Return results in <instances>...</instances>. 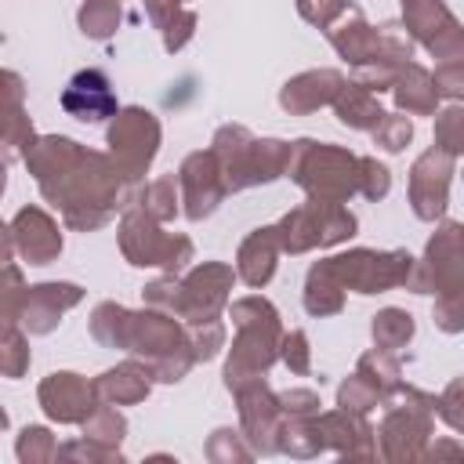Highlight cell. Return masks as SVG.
I'll use <instances>...</instances> for the list:
<instances>
[{"instance_id": "13", "label": "cell", "mask_w": 464, "mask_h": 464, "mask_svg": "<svg viewBox=\"0 0 464 464\" xmlns=\"http://www.w3.org/2000/svg\"><path fill=\"white\" fill-rule=\"evenodd\" d=\"M402 29L413 44H420L435 62H446L464 51V25L446 7V0H399Z\"/></svg>"}, {"instance_id": "35", "label": "cell", "mask_w": 464, "mask_h": 464, "mask_svg": "<svg viewBox=\"0 0 464 464\" xmlns=\"http://www.w3.org/2000/svg\"><path fill=\"white\" fill-rule=\"evenodd\" d=\"M120 0H83V7L76 11V25L87 40H109L120 29Z\"/></svg>"}, {"instance_id": "54", "label": "cell", "mask_w": 464, "mask_h": 464, "mask_svg": "<svg viewBox=\"0 0 464 464\" xmlns=\"http://www.w3.org/2000/svg\"><path fill=\"white\" fill-rule=\"evenodd\" d=\"M420 460H435V464L439 460H464V446L457 439H435V442L424 446Z\"/></svg>"}, {"instance_id": "16", "label": "cell", "mask_w": 464, "mask_h": 464, "mask_svg": "<svg viewBox=\"0 0 464 464\" xmlns=\"http://www.w3.org/2000/svg\"><path fill=\"white\" fill-rule=\"evenodd\" d=\"M178 185H181V214L188 221L210 218L221 207V199L228 196V185H225V174H221L214 149L188 152L178 167Z\"/></svg>"}, {"instance_id": "6", "label": "cell", "mask_w": 464, "mask_h": 464, "mask_svg": "<svg viewBox=\"0 0 464 464\" xmlns=\"http://www.w3.org/2000/svg\"><path fill=\"white\" fill-rule=\"evenodd\" d=\"M435 402L439 395L420 392L413 384H399V392L384 402V417L377 424V457L388 464L420 460L435 431Z\"/></svg>"}, {"instance_id": "29", "label": "cell", "mask_w": 464, "mask_h": 464, "mask_svg": "<svg viewBox=\"0 0 464 464\" xmlns=\"http://www.w3.org/2000/svg\"><path fill=\"white\" fill-rule=\"evenodd\" d=\"M334 116L348 130H373L384 120V109L370 87H362L359 80H344V87L334 98Z\"/></svg>"}, {"instance_id": "41", "label": "cell", "mask_w": 464, "mask_h": 464, "mask_svg": "<svg viewBox=\"0 0 464 464\" xmlns=\"http://www.w3.org/2000/svg\"><path fill=\"white\" fill-rule=\"evenodd\" d=\"M29 359H33V352H29L25 330L22 326H4V337H0V370H4V377L18 381L29 370Z\"/></svg>"}, {"instance_id": "24", "label": "cell", "mask_w": 464, "mask_h": 464, "mask_svg": "<svg viewBox=\"0 0 464 464\" xmlns=\"http://www.w3.org/2000/svg\"><path fill=\"white\" fill-rule=\"evenodd\" d=\"M156 384V373L145 359L130 355L123 362H116L112 370L98 373L94 377V388H98V399L102 402H112V406H134V402H145L149 392Z\"/></svg>"}, {"instance_id": "9", "label": "cell", "mask_w": 464, "mask_h": 464, "mask_svg": "<svg viewBox=\"0 0 464 464\" xmlns=\"http://www.w3.org/2000/svg\"><path fill=\"white\" fill-rule=\"evenodd\" d=\"M359 221L344 203L308 196L301 207L286 210L276 221V239L283 254H308L315 246H337L355 236Z\"/></svg>"}, {"instance_id": "43", "label": "cell", "mask_w": 464, "mask_h": 464, "mask_svg": "<svg viewBox=\"0 0 464 464\" xmlns=\"http://www.w3.org/2000/svg\"><path fill=\"white\" fill-rule=\"evenodd\" d=\"M188 330V344L196 352L199 362L218 359V352L225 348V323L221 319H203V323H185Z\"/></svg>"}, {"instance_id": "38", "label": "cell", "mask_w": 464, "mask_h": 464, "mask_svg": "<svg viewBox=\"0 0 464 464\" xmlns=\"http://www.w3.org/2000/svg\"><path fill=\"white\" fill-rule=\"evenodd\" d=\"M80 428H83L87 439H98V442H105V446H120L123 435H127V417H123L112 402H98L94 413H91Z\"/></svg>"}, {"instance_id": "26", "label": "cell", "mask_w": 464, "mask_h": 464, "mask_svg": "<svg viewBox=\"0 0 464 464\" xmlns=\"http://www.w3.org/2000/svg\"><path fill=\"white\" fill-rule=\"evenodd\" d=\"M22 76L18 72H4V160L14 163L18 156L29 152V145L36 141V130H33V120L25 116L22 109Z\"/></svg>"}, {"instance_id": "46", "label": "cell", "mask_w": 464, "mask_h": 464, "mask_svg": "<svg viewBox=\"0 0 464 464\" xmlns=\"http://www.w3.org/2000/svg\"><path fill=\"white\" fill-rule=\"evenodd\" d=\"M22 294H25V279H22V268L14 261L4 265V286H0V319L4 326H18V304H22Z\"/></svg>"}, {"instance_id": "19", "label": "cell", "mask_w": 464, "mask_h": 464, "mask_svg": "<svg viewBox=\"0 0 464 464\" xmlns=\"http://www.w3.org/2000/svg\"><path fill=\"white\" fill-rule=\"evenodd\" d=\"M7 232H11L14 250L22 254L25 265H51V261H58V254H62V228H58V221H54L44 207H36V203L22 207V210L11 218Z\"/></svg>"}, {"instance_id": "36", "label": "cell", "mask_w": 464, "mask_h": 464, "mask_svg": "<svg viewBox=\"0 0 464 464\" xmlns=\"http://www.w3.org/2000/svg\"><path fill=\"white\" fill-rule=\"evenodd\" d=\"M254 446L246 442L243 428H218L210 439H207V460L210 464H246L254 460Z\"/></svg>"}, {"instance_id": "4", "label": "cell", "mask_w": 464, "mask_h": 464, "mask_svg": "<svg viewBox=\"0 0 464 464\" xmlns=\"http://www.w3.org/2000/svg\"><path fill=\"white\" fill-rule=\"evenodd\" d=\"M236 268L225 261H199L185 276L163 272L160 279L141 286V301L149 308H163L178 315L181 323H203V319H221V312L232 304V286H236Z\"/></svg>"}, {"instance_id": "39", "label": "cell", "mask_w": 464, "mask_h": 464, "mask_svg": "<svg viewBox=\"0 0 464 464\" xmlns=\"http://www.w3.org/2000/svg\"><path fill=\"white\" fill-rule=\"evenodd\" d=\"M435 149L450 152L453 160L464 156V102H453L435 112Z\"/></svg>"}, {"instance_id": "30", "label": "cell", "mask_w": 464, "mask_h": 464, "mask_svg": "<svg viewBox=\"0 0 464 464\" xmlns=\"http://www.w3.org/2000/svg\"><path fill=\"white\" fill-rule=\"evenodd\" d=\"M134 207H141L149 218L156 221H174L178 210H181V185H178V174H163V178H152L145 181L134 196H130Z\"/></svg>"}, {"instance_id": "7", "label": "cell", "mask_w": 464, "mask_h": 464, "mask_svg": "<svg viewBox=\"0 0 464 464\" xmlns=\"http://www.w3.org/2000/svg\"><path fill=\"white\" fill-rule=\"evenodd\" d=\"M286 178L294 185H301L308 196L348 203L359 192V156L352 149H341L330 141L297 138Z\"/></svg>"}, {"instance_id": "44", "label": "cell", "mask_w": 464, "mask_h": 464, "mask_svg": "<svg viewBox=\"0 0 464 464\" xmlns=\"http://www.w3.org/2000/svg\"><path fill=\"white\" fill-rule=\"evenodd\" d=\"M337 406L355 410V413H370V410L384 406V399H381V392L370 381H362L359 373H352V377H344L337 384Z\"/></svg>"}, {"instance_id": "21", "label": "cell", "mask_w": 464, "mask_h": 464, "mask_svg": "<svg viewBox=\"0 0 464 464\" xmlns=\"http://www.w3.org/2000/svg\"><path fill=\"white\" fill-rule=\"evenodd\" d=\"M62 109L80 123H102L120 112L112 83L102 69H80L62 91Z\"/></svg>"}, {"instance_id": "12", "label": "cell", "mask_w": 464, "mask_h": 464, "mask_svg": "<svg viewBox=\"0 0 464 464\" xmlns=\"http://www.w3.org/2000/svg\"><path fill=\"white\" fill-rule=\"evenodd\" d=\"M460 286H464V221H439L424 254L417 257L410 290L439 297Z\"/></svg>"}, {"instance_id": "23", "label": "cell", "mask_w": 464, "mask_h": 464, "mask_svg": "<svg viewBox=\"0 0 464 464\" xmlns=\"http://www.w3.org/2000/svg\"><path fill=\"white\" fill-rule=\"evenodd\" d=\"M326 40L337 51V58H344L352 69L362 62H373L381 51V29L370 25L362 7H355V4H348L344 14L326 29Z\"/></svg>"}, {"instance_id": "17", "label": "cell", "mask_w": 464, "mask_h": 464, "mask_svg": "<svg viewBox=\"0 0 464 464\" xmlns=\"http://www.w3.org/2000/svg\"><path fill=\"white\" fill-rule=\"evenodd\" d=\"M36 402L47 413V420H54V424H83L102 399H98L94 381H87L72 370H54L40 381Z\"/></svg>"}, {"instance_id": "15", "label": "cell", "mask_w": 464, "mask_h": 464, "mask_svg": "<svg viewBox=\"0 0 464 464\" xmlns=\"http://www.w3.org/2000/svg\"><path fill=\"white\" fill-rule=\"evenodd\" d=\"M232 395H236V402H239V428H243L246 442L254 446V453H257V457L279 453V435H283L286 413H283L279 392L268 388V377L250 381V384L236 388Z\"/></svg>"}, {"instance_id": "51", "label": "cell", "mask_w": 464, "mask_h": 464, "mask_svg": "<svg viewBox=\"0 0 464 464\" xmlns=\"http://www.w3.org/2000/svg\"><path fill=\"white\" fill-rule=\"evenodd\" d=\"M435 413H439L453 431H464V373H460V377H453V381L439 392Z\"/></svg>"}, {"instance_id": "49", "label": "cell", "mask_w": 464, "mask_h": 464, "mask_svg": "<svg viewBox=\"0 0 464 464\" xmlns=\"http://www.w3.org/2000/svg\"><path fill=\"white\" fill-rule=\"evenodd\" d=\"M359 192L366 199H384L392 192V170L384 163H377L373 156H359Z\"/></svg>"}, {"instance_id": "8", "label": "cell", "mask_w": 464, "mask_h": 464, "mask_svg": "<svg viewBox=\"0 0 464 464\" xmlns=\"http://www.w3.org/2000/svg\"><path fill=\"white\" fill-rule=\"evenodd\" d=\"M116 239H120V254L127 257V265L134 268H163L170 276H178L181 268H188L196 246L185 232H163V221L149 218L141 207L127 203L116 225Z\"/></svg>"}, {"instance_id": "45", "label": "cell", "mask_w": 464, "mask_h": 464, "mask_svg": "<svg viewBox=\"0 0 464 464\" xmlns=\"http://www.w3.org/2000/svg\"><path fill=\"white\" fill-rule=\"evenodd\" d=\"M279 359H283V366H286L290 373L308 377V373H312V344H308V334H304V330H286V334H283Z\"/></svg>"}, {"instance_id": "48", "label": "cell", "mask_w": 464, "mask_h": 464, "mask_svg": "<svg viewBox=\"0 0 464 464\" xmlns=\"http://www.w3.org/2000/svg\"><path fill=\"white\" fill-rule=\"evenodd\" d=\"M399 69H402V65H395V62H381V58H373V62L355 65V69H352V80H359V83H362V87H370L373 94H384V91H392V87H395Z\"/></svg>"}, {"instance_id": "32", "label": "cell", "mask_w": 464, "mask_h": 464, "mask_svg": "<svg viewBox=\"0 0 464 464\" xmlns=\"http://www.w3.org/2000/svg\"><path fill=\"white\" fill-rule=\"evenodd\" d=\"M279 453H286L294 460H312V457L326 453V435L319 428V413L315 417H286L283 435H279Z\"/></svg>"}, {"instance_id": "53", "label": "cell", "mask_w": 464, "mask_h": 464, "mask_svg": "<svg viewBox=\"0 0 464 464\" xmlns=\"http://www.w3.org/2000/svg\"><path fill=\"white\" fill-rule=\"evenodd\" d=\"M279 402H283V413L286 417H315V413H323L319 406V392H312V388H286V392H279Z\"/></svg>"}, {"instance_id": "31", "label": "cell", "mask_w": 464, "mask_h": 464, "mask_svg": "<svg viewBox=\"0 0 464 464\" xmlns=\"http://www.w3.org/2000/svg\"><path fill=\"white\" fill-rule=\"evenodd\" d=\"M301 301H304V312H308L312 319H326V315H337V312L344 308V286H341L326 268L312 265L308 276H304V294H301Z\"/></svg>"}, {"instance_id": "37", "label": "cell", "mask_w": 464, "mask_h": 464, "mask_svg": "<svg viewBox=\"0 0 464 464\" xmlns=\"http://www.w3.org/2000/svg\"><path fill=\"white\" fill-rule=\"evenodd\" d=\"M58 442L54 435L44 428V424H25L14 439V453L22 464H47V460H58Z\"/></svg>"}, {"instance_id": "33", "label": "cell", "mask_w": 464, "mask_h": 464, "mask_svg": "<svg viewBox=\"0 0 464 464\" xmlns=\"http://www.w3.org/2000/svg\"><path fill=\"white\" fill-rule=\"evenodd\" d=\"M355 373H359L362 381H370V384L381 392L384 402H388V399L399 392V384H402V366H399L395 352H384V348L362 352L359 362H355Z\"/></svg>"}, {"instance_id": "47", "label": "cell", "mask_w": 464, "mask_h": 464, "mask_svg": "<svg viewBox=\"0 0 464 464\" xmlns=\"http://www.w3.org/2000/svg\"><path fill=\"white\" fill-rule=\"evenodd\" d=\"M431 319L442 334H464V286L450 290V294H439L435 308H431Z\"/></svg>"}, {"instance_id": "3", "label": "cell", "mask_w": 464, "mask_h": 464, "mask_svg": "<svg viewBox=\"0 0 464 464\" xmlns=\"http://www.w3.org/2000/svg\"><path fill=\"white\" fill-rule=\"evenodd\" d=\"M228 319L236 326L228 359H225V388L236 392L250 381L268 377V370L279 362V348H283V319L276 312V304L261 294H246L236 297L228 304Z\"/></svg>"}, {"instance_id": "2", "label": "cell", "mask_w": 464, "mask_h": 464, "mask_svg": "<svg viewBox=\"0 0 464 464\" xmlns=\"http://www.w3.org/2000/svg\"><path fill=\"white\" fill-rule=\"evenodd\" d=\"M87 326H91V337L102 348L130 352V355L145 359L149 366L163 362L174 352L192 348L185 323L178 315H170L163 308H149V304L141 312H134L120 301H102V304H94Z\"/></svg>"}, {"instance_id": "42", "label": "cell", "mask_w": 464, "mask_h": 464, "mask_svg": "<svg viewBox=\"0 0 464 464\" xmlns=\"http://www.w3.org/2000/svg\"><path fill=\"white\" fill-rule=\"evenodd\" d=\"M58 457H62V460H76V464H123L120 446H105V442L87 439V435L65 442V446L58 450Z\"/></svg>"}, {"instance_id": "52", "label": "cell", "mask_w": 464, "mask_h": 464, "mask_svg": "<svg viewBox=\"0 0 464 464\" xmlns=\"http://www.w3.org/2000/svg\"><path fill=\"white\" fill-rule=\"evenodd\" d=\"M344 7H348V0H297V14H301L308 25L323 29V33L344 14Z\"/></svg>"}, {"instance_id": "27", "label": "cell", "mask_w": 464, "mask_h": 464, "mask_svg": "<svg viewBox=\"0 0 464 464\" xmlns=\"http://www.w3.org/2000/svg\"><path fill=\"white\" fill-rule=\"evenodd\" d=\"M392 98H395V109L406 112V116H435L442 94L435 87V76L420 62H406L399 69V80L392 87Z\"/></svg>"}, {"instance_id": "22", "label": "cell", "mask_w": 464, "mask_h": 464, "mask_svg": "<svg viewBox=\"0 0 464 464\" xmlns=\"http://www.w3.org/2000/svg\"><path fill=\"white\" fill-rule=\"evenodd\" d=\"M341 87H344V72H337V69H308V72L290 76L279 87V105L290 116H308V112H315L323 105H334Z\"/></svg>"}, {"instance_id": "10", "label": "cell", "mask_w": 464, "mask_h": 464, "mask_svg": "<svg viewBox=\"0 0 464 464\" xmlns=\"http://www.w3.org/2000/svg\"><path fill=\"white\" fill-rule=\"evenodd\" d=\"M315 265L326 268L344 290H355V294H384V290L410 286L413 268H417V257L410 250L352 246V250L334 254V257H323Z\"/></svg>"}, {"instance_id": "40", "label": "cell", "mask_w": 464, "mask_h": 464, "mask_svg": "<svg viewBox=\"0 0 464 464\" xmlns=\"http://www.w3.org/2000/svg\"><path fill=\"white\" fill-rule=\"evenodd\" d=\"M370 134H373V145H377L381 152L395 156V152H402V149L413 141V120L395 109V112H384V120H381Z\"/></svg>"}, {"instance_id": "28", "label": "cell", "mask_w": 464, "mask_h": 464, "mask_svg": "<svg viewBox=\"0 0 464 464\" xmlns=\"http://www.w3.org/2000/svg\"><path fill=\"white\" fill-rule=\"evenodd\" d=\"M141 4H145V14H149L152 29H160L163 47H167L170 54H178V51L196 36L199 18H196V11L181 7L178 0H141Z\"/></svg>"}, {"instance_id": "55", "label": "cell", "mask_w": 464, "mask_h": 464, "mask_svg": "<svg viewBox=\"0 0 464 464\" xmlns=\"http://www.w3.org/2000/svg\"><path fill=\"white\" fill-rule=\"evenodd\" d=\"M178 4H185V0H178Z\"/></svg>"}, {"instance_id": "1", "label": "cell", "mask_w": 464, "mask_h": 464, "mask_svg": "<svg viewBox=\"0 0 464 464\" xmlns=\"http://www.w3.org/2000/svg\"><path fill=\"white\" fill-rule=\"evenodd\" d=\"M22 160L40 196L62 210V221L72 232L105 228L116 218V210H123L134 196L127 192L130 181L120 174L109 152L87 149L65 134L36 138Z\"/></svg>"}, {"instance_id": "20", "label": "cell", "mask_w": 464, "mask_h": 464, "mask_svg": "<svg viewBox=\"0 0 464 464\" xmlns=\"http://www.w3.org/2000/svg\"><path fill=\"white\" fill-rule=\"evenodd\" d=\"M319 428L326 435V450H334L341 460H373L377 457V431L366 420V413L337 406V410L319 413Z\"/></svg>"}, {"instance_id": "14", "label": "cell", "mask_w": 464, "mask_h": 464, "mask_svg": "<svg viewBox=\"0 0 464 464\" xmlns=\"http://www.w3.org/2000/svg\"><path fill=\"white\" fill-rule=\"evenodd\" d=\"M457 174V160L442 149H424L413 167H410V181H406V196H410V210L420 221H442L446 207H450V185Z\"/></svg>"}, {"instance_id": "34", "label": "cell", "mask_w": 464, "mask_h": 464, "mask_svg": "<svg viewBox=\"0 0 464 464\" xmlns=\"http://www.w3.org/2000/svg\"><path fill=\"white\" fill-rule=\"evenodd\" d=\"M417 334V323L406 308H381L370 323V337H373V348H384V352H399L413 341Z\"/></svg>"}, {"instance_id": "5", "label": "cell", "mask_w": 464, "mask_h": 464, "mask_svg": "<svg viewBox=\"0 0 464 464\" xmlns=\"http://www.w3.org/2000/svg\"><path fill=\"white\" fill-rule=\"evenodd\" d=\"M210 149L221 163L228 192H243V188L286 178V167H290V156H294V141L254 138L243 123L218 127L214 138H210Z\"/></svg>"}, {"instance_id": "25", "label": "cell", "mask_w": 464, "mask_h": 464, "mask_svg": "<svg viewBox=\"0 0 464 464\" xmlns=\"http://www.w3.org/2000/svg\"><path fill=\"white\" fill-rule=\"evenodd\" d=\"M279 239H276V225H261L254 228L239 250H236V276L250 286V290H261L272 283L276 276V261H279Z\"/></svg>"}, {"instance_id": "18", "label": "cell", "mask_w": 464, "mask_h": 464, "mask_svg": "<svg viewBox=\"0 0 464 464\" xmlns=\"http://www.w3.org/2000/svg\"><path fill=\"white\" fill-rule=\"evenodd\" d=\"M80 301H83V286H76V283H33V286H25V294H22L18 326H22L25 334L44 337V334H51V330L62 323V315H65L69 308H76Z\"/></svg>"}, {"instance_id": "11", "label": "cell", "mask_w": 464, "mask_h": 464, "mask_svg": "<svg viewBox=\"0 0 464 464\" xmlns=\"http://www.w3.org/2000/svg\"><path fill=\"white\" fill-rule=\"evenodd\" d=\"M160 138H163L160 120L141 105H123L105 127L109 156L116 160L120 174L130 185H138L149 174V167H152V160L160 152Z\"/></svg>"}, {"instance_id": "50", "label": "cell", "mask_w": 464, "mask_h": 464, "mask_svg": "<svg viewBox=\"0 0 464 464\" xmlns=\"http://www.w3.org/2000/svg\"><path fill=\"white\" fill-rule=\"evenodd\" d=\"M435 87L442 98L450 102H464V51L446 58V62H435Z\"/></svg>"}]
</instances>
